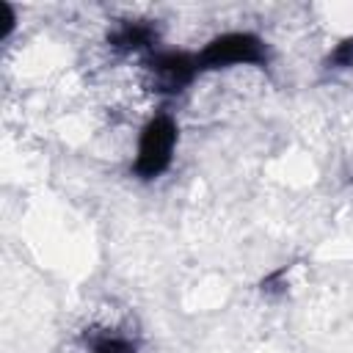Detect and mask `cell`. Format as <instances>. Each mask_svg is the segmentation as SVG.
I'll use <instances>...</instances> for the list:
<instances>
[{"label": "cell", "mask_w": 353, "mask_h": 353, "mask_svg": "<svg viewBox=\"0 0 353 353\" xmlns=\"http://www.w3.org/2000/svg\"><path fill=\"white\" fill-rule=\"evenodd\" d=\"M199 69H226V66H262L268 61L265 41L248 30H234L212 39L199 55Z\"/></svg>", "instance_id": "7a4b0ae2"}, {"label": "cell", "mask_w": 353, "mask_h": 353, "mask_svg": "<svg viewBox=\"0 0 353 353\" xmlns=\"http://www.w3.org/2000/svg\"><path fill=\"white\" fill-rule=\"evenodd\" d=\"M88 353H138L135 342L121 334H99L91 339Z\"/></svg>", "instance_id": "5b68a950"}, {"label": "cell", "mask_w": 353, "mask_h": 353, "mask_svg": "<svg viewBox=\"0 0 353 353\" xmlns=\"http://www.w3.org/2000/svg\"><path fill=\"white\" fill-rule=\"evenodd\" d=\"M174 146H176V121L168 113H157L141 130L132 174L141 179H157L163 171H168L174 160Z\"/></svg>", "instance_id": "6da1fadb"}, {"label": "cell", "mask_w": 353, "mask_h": 353, "mask_svg": "<svg viewBox=\"0 0 353 353\" xmlns=\"http://www.w3.org/2000/svg\"><path fill=\"white\" fill-rule=\"evenodd\" d=\"M328 66H334V69H347V66H353V36L345 39L342 44H336V50L328 55Z\"/></svg>", "instance_id": "8992f818"}, {"label": "cell", "mask_w": 353, "mask_h": 353, "mask_svg": "<svg viewBox=\"0 0 353 353\" xmlns=\"http://www.w3.org/2000/svg\"><path fill=\"white\" fill-rule=\"evenodd\" d=\"M110 47L119 52H135V50H152L157 41V30L149 22H121L110 36Z\"/></svg>", "instance_id": "277c9868"}, {"label": "cell", "mask_w": 353, "mask_h": 353, "mask_svg": "<svg viewBox=\"0 0 353 353\" xmlns=\"http://www.w3.org/2000/svg\"><path fill=\"white\" fill-rule=\"evenodd\" d=\"M149 77H152V88L157 94H182L193 80L196 74L201 72L199 69V61L196 55H188V52H176V50H168V52H152L149 61Z\"/></svg>", "instance_id": "3957f363"}]
</instances>
